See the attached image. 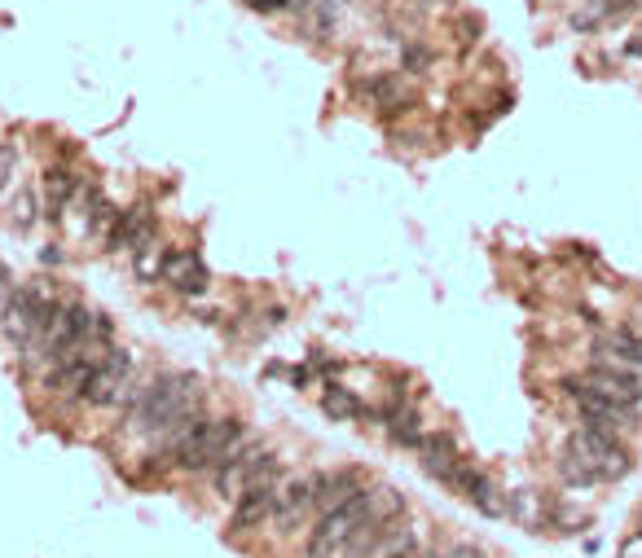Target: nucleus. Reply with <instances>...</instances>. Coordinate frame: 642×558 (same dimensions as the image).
I'll use <instances>...</instances> for the list:
<instances>
[{
    "label": "nucleus",
    "mask_w": 642,
    "mask_h": 558,
    "mask_svg": "<svg viewBox=\"0 0 642 558\" xmlns=\"http://www.w3.org/2000/svg\"><path fill=\"white\" fill-rule=\"evenodd\" d=\"M590 383L603 387L607 396L625 400V405H638V400H642V374L634 370V365H616V361L594 356V361H590Z\"/></svg>",
    "instance_id": "obj_13"
},
{
    "label": "nucleus",
    "mask_w": 642,
    "mask_h": 558,
    "mask_svg": "<svg viewBox=\"0 0 642 558\" xmlns=\"http://www.w3.org/2000/svg\"><path fill=\"white\" fill-rule=\"evenodd\" d=\"M163 282L172 290H181V295H203V290L212 286V273H207V264L198 260L194 251H172L168 269H163Z\"/></svg>",
    "instance_id": "obj_16"
},
{
    "label": "nucleus",
    "mask_w": 642,
    "mask_h": 558,
    "mask_svg": "<svg viewBox=\"0 0 642 558\" xmlns=\"http://www.w3.org/2000/svg\"><path fill=\"white\" fill-rule=\"evenodd\" d=\"M168 247H163V242H159V233H154V238L150 242H141V247L137 251H132V269H137V277H141V282H159V277H163V269H168Z\"/></svg>",
    "instance_id": "obj_21"
},
{
    "label": "nucleus",
    "mask_w": 642,
    "mask_h": 558,
    "mask_svg": "<svg viewBox=\"0 0 642 558\" xmlns=\"http://www.w3.org/2000/svg\"><path fill=\"white\" fill-rule=\"evenodd\" d=\"M629 9H638V0H590L585 9L572 14V31H599L607 18H621Z\"/></svg>",
    "instance_id": "obj_20"
},
{
    "label": "nucleus",
    "mask_w": 642,
    "mask_h": 558,
    "mask_svg": "<svg viewBox=\"0 0 642 558\" xmlns=\"http://www.w3.org/2000/svg\"><path fill=\"white\" fill-rule=\"evenodd\" d=\"M203 383L194 374H159L146 387H137L128 405V431L163 440L168 453L190 435V427L203 422Z\"/></svg>",
    "instance_id": "obj_1"
},
{
    "label": "nucleus",
    "mask_w": 642,
    "mask_h": 558,
    "mask_svg": "<svg viewBox=\"0 0 642 558\" xmlns=\"http://www.w3.org/2000/svg\"><path fill=\"white\" fill-rule=\"evenodd\" d=\"M132 396H137V387H132V356L124 348H110L106 361L97 365L84 400L97 409H119V405H132Z\"/></svg>",
    "instance_id": "obj_8"
},
{
    "label": "nucleus",
    "mask_w": 642,
    "mask_h": 558,
    "mask_svg": "<svg viewBox=\"0 0 642 558\" xmlns=\"http://www.w3.org/2000/svg\"><path fill=\"white\" fill-rule=\"evenodd\" d=\"M418 558H445V545H440V550H423Z\"/></svg>",
    "instance_id": "obj_32"
},
{
    "label": "nucleus",
    "mask_w": 642,
    "mask_h": 558,
    "mask_svg": "<svg viewBox=\"0 0 642 558\" xmlns=\"http://www.w3.org/2000/svg\"><path fill=\"white\" fill-rule=\"evenodd\" d=\"M625 58H634V62H642V36H634L625 44Z\"/></svg>",
    "instance_id": "obj_31"
},
{
    "label": "nucleus",
    "mask_w": 642,
    "mask_h": 558,
    "mask_svg": "<svg viewBox=\"0 0 642 558\" xmlns=\"http://www.w3.org/2000/svg\"><path fill=\"white\" fill-rule=\"evenodd\" d=\"M427 5H436V0H427Z\"/></svg>",
    "instance_id": "obj_34"
},
{
    "label": "nucleus",
    "mask_w": 642,
    "mask_h": 558,
    "mask_svg": "<svg viewBox=\"0 0 642 558\" xmlns=\"http://www.w3.org/2000/svg\"><path fill=\"white\" fill-rule=\"evenodd\" d=\"M278 488H282V466H278V457L269 453L260 475L234 497V532L264 528V519H273V506H278Z\"/></svg>",
    "instance_id": "obj_7"
},
{
    "label": "nucleus",
    "mask_w": 642,
    "mask_h": 558,
    "mask_svg": "<svg viewBox=\"0 0 642 558\" xmlns=\"http://www.w3.org/2000/svg\"><path fill=\"white\" fill-rule=\"evenodd\" d=\"M14 225H18V229L36 225V194H31V189H22V194L14 198Z\"/></svg>",
    "instance_id": "obj_25"
},
{
    "label": "nucleus",
    "mask_w": 642,
    "mask_h": 558,
    "mask_svg": "<svg viewBox=\"0 0 642 558\" xmlns=\"http://www.w3.org/2000/svg\"><path fill=\"white\" fill-rule=\"evenodd\" d=\"M313 510V475H291L278 488V506H273V523L278 532H295Z\"/></svg>",
    "instance_id": "obj_12"
},
{
    "label": "nucleus",
    "mask_w": 642,
    "mask_h": 558,
    "mask_svg": "<svg viewBox=\"0 0 642 558\" xmlns=\"http://www.w3.org/2000/svg\"><path fill=\"white\" fill-rule=\"evenodd\" d=\"M365 519H370V488H365L361 497H352L348 506L330 510V515H317V528L308 532V541H304V558H335V554H343L348 537L361 528Z\"/></svg>",
    "instance_id": "obj_5"
},
{
    "label": "nucleus",
    "mask_w": 642,
    "mask_h": 558,
    "mask_svg": "<svg viewBox=\"0 0 642 558\" xmlns=\"http://www.w3.org/2000/svg\"><path fill=\"white\" fill-rule=\"evenodd\" d=\"M445 558H489V554L471 541H458V545H445Z\"/></svg>",
    "instance_id": "obj_28"
},
{
    "label": "nucleus",
    "mask_w": 642,
    "mask_h": 558,
    "mask_svg": "<svg viewBox=\"0 0 642 558\" xmlns=\"http://www.w3.org/2000/svg\"><path fill=\"white\" fill-rule=\"evenodd\" d=\"M154 233H159V225H154V211L146 203H137V207H128V211H119V220H115V229H110V247L115 251H137L141 242H150Z\"/></svg>",
    "instance_id": "obj_15"
},
{
    "label": "nucleus",
    "mask_w": 642,
    "mask_h": 558,
    "mask_svg": "<svg viewBox=\"0 0 642 558\" xmlns=\"http://www.w3.org/2000/svg\"><path fill=\"white\" fill-rule=\"evenodd\" d=\"M264 462H269V449H264L260 440H242L238 449L229 453L225 462H220L216 471H212V479H216V493H220V497H238L242 488H247L251 479L260 475V466H264Z\"/></svg>",
    "instance_id": "obj_9"
},
{
    "label": "nucleus",
    "mask_w": 642,
    "mask_h": 558,
    "mask_svg": "<svg viewBox=\"0 0 642 558\" xmlns=\"http://www.w3.org/2000/svg\"><path fill=\"white\" fill-rule=\"evenodd\" d=\"M568 400L577 405L581 422H590V427H607V431H629L638 427V405H625V400L607 396L603 387H594L590 378H568Z\"/></svg>",
    "instance_id": "obj_6"
},
{
    "label": "nucleus",
    "mask_w": 642,
    "mask_h": 558,
    "mask_svg": "<svg viewBox=\"0 0 642 558\" xmlns=\"http://www.w3.org/2000/svg\"><path fill=\"white\" fill-rule=\"evenodd\" d=\"M555 471H559V479H563L568 488H599V475H594L585 462H577L572 453H563V457H559Z\"/></svg>",
    "instance_id": "obj_24"
},
{
    "label": "nucleus",
    "mask_w": 642,
    "mask_h": 558,
    "mask_svg": "<svg viewBox=\"0 0 642 558\" xmlns=\"http://www.w3.org/2000/svg\"><path fill=\"white\" fill-rule=\"evenodd\" d=\"M383 427L387 435H392L401 449H418V444L427 440V431H423V418H418V409H409V405H387L383 409Z\"/></svg>",
    "instance_id": "obj_19"
},
{
    "label": "nucleus",
    "mask_w": 642,
    "mask_h": 558,
    "mask_svg": "<svg viewBox=\"0 0 642 558\" xmlns=\"http://www.w3.org/2000/svg\"><path fill=\"white\" fill-rule=\"evenodd\" d=\"M506 515H511L515 523H524V528H541V501H537V493H528V488L511 493V501H506Z\"/></svg>",
    "instance_id": "obj_23"
},
{
    "label": "nucleus",
    "mask_w": 642,
    "mask_h": 558,
    "mask_svg": "<svg viewBox=\"0 0 642 558\" xmlns=\"http://www.w3.org/2000/svg\"><path fill=\"white\" fill-rule=\"evenodd\" d=\"M260 14H278V9H308L313 0H251Z\"/></svg>",
    "instance_id": "obj_26"
},
{
    "label": "nucleus",
    "mask_w": 642,
    "mask_h": 558,
    "mask_svg": "<svg viewBox=\"0 0 642 558\" xmlns=\"http://www.w3.org/2000/svg\"><path fill=\"white\" fill-rule=\"evenodd\" d=\"M638 532H642V510H638Z\"/></svg>",
    "instance_id": "obj_33"
},
{
    "label": "nucleus",
    "mask_w": 642,
    "mask_h": 558,
    "mask_svg": "<svg viewBox=\"0 0 642 558\" xmlns=\"http://www.w3.org/2000/svg\"><path fill=\"white\" fill-rule=\"evenodd\" d=\"M405 66H409V71L431 66V49H423V44H409V49H405Z\"/></svg>",
    "instance_id": "obj_29"
},
{
    "label": "nucleus",
    "mask_w": 642,
    "mask_h": 558,
    "mask_svg": "<svg viewBox=\"0 0 642 558\" xmlns=\"http://www.w3.org/2000/svg\"><path fill=\"white\" fill-rule=\"evenodd\" d=\"M594 356L603 361H616V365H634L642 370V334L634 326H621V330H603L594 339Z\"/></svg>",
    "instance_id": "obj_17"
},
{
    "label": "nucleus",
    "mask_w": 642,
    "mask_h": 558,
    "mask_svg": "<svg viewBox=\"0 0 642 558\" xmlns=\"http://www.w3.org/2000/svg\"><path fill=\"white\" fill-rule=\"evenodd\" d=\"M53 312H58V304H53L40 286H14V295H9V308H5V317H0V326H5L9 343L22 352L27 365H49L44 334H49Z\"/></svg>",
    "instance_id": "obj_2"
},
{
    "label": "nucleus",
    "mask_w": 642,
    "mask_h": 558,
    "mask_svg": "<svg viewBox=\"0 0 642 558\" xmlns=\"http://www.w3.org/2000/svg\"><path fill=\"white\" fill-rule=\"evenodd\" d=\"M247 440V431H242V422L238 418H203L198 427H190V435H185L181 444L172 449L176 457V466L181 471H216L220 462H225L229 453L238 449V444Z\"/></svg>",
    "instance_id": "obj_3"
},
{
    "label": "nucleus",
    "mask_w": 642,
    "mask_h": 558,
    "mask_svg": "<svg viewBox=\"0 0 642 558\" xmlns=\"http://www.w3.org/2000/svg\"><path fill=\"white\" fill-rule=\"evenodd\" d=\"M84 181L75 172H66V167H49L44 172V216L49 220H62L66 207H71V198H80Z\"/></svg>",
    "instance_id": "obj_18"
},
{
    "label": "nucleus",
    "mask_w": 642,
    "mask_h": 558,
    "mask_svg": "<svg viewBox=\"0 0 642 558\" xmlns=\"http://www.w3.org/2000/svg\"><path fill=\"white\" fill-rule=\"evenodd\" d=\"M14 163H18V150H14V145H0V185H9Z\"/></svg>",
    "instance_id": "obj_27"
},
{
    "label": "nucleus",
    "mask_w": 642,
    "mask_h": 558,
    "mask_svg": "<svg viewBox=\"0 0 642 558\" xmlns=\"http://www.w3.org/2000/svg\"><path fill=\"white\" fill-rule=\"evenodd\" d=\"M321 409H326L330 418H343V422H352V418H365L370 409H365V400L361 396H352L348 387H339V383H330L326 392H321Z\"/></svg>",
    "instance_id": "obj_22"
},
{
    "label": "nucleus",
    "mask_w": 642,
    "mask_h": 558,
    "mask_svg": "<svg viewBox=\"0 0 642 558\" xmlns=\"http://www.w3.org/2000/svg\"><path fill=\"white\" fill-rule=\"evenodd\" d=\"M14 273L5 269V264H0V317H5V308H9V295H14Z\"/></svg>",
    "instance_id": "obj_30"
},
{
    "label": "nucleus",
    "mask_w": 642,
    "mask_h": 558,
    "mask_svg": "<svg viewBox=\"0 0 642 558\" xmlns=\"http://www.w3.org/2000/svg\"><path fill=\"white\" fill-rule=\"evenodd\" d=\"M418 457H423V471L431 479H440V484L449 488V479L458 475V466L467 462V457H458V440H453L449 431H431L423 444H418Z\"/></svg>",
    "instance_id": "obj_14"
},
{
    "label": "nucleus",
    "mask_w": 642,
    "mask_h": 558,
    "mask_svg": "<svg viewBox=\"0 0 642 558\" xmlns=\"http://www.w3.org/2000/svg\"><path fill=\"white\" fill-rule=\"evenodd\" d=\"M449 488H453V493L467 497L484 519H502V515H506V493L493 484V475H489V471H480V466L462 462V466H458V475L449 479Z\"/></svg>",
    "instance_id": "obj_10"
},
{
    "label": "nucleus",
    "mask_w": 642,
    "mask_h": 558,
    "mask_svg": "<svg viewBox=\"0 0 642 558\" xmlns=\"http://www.w3.org/2000/svg\"><path fill=\"white\" fill-rule=\"evenodd\" d=\"M365 493V479L352 466H339V471H321L313 475V510L317 515H330V510L348 506L352 497Z\"/></svg>",
    "instance_id": "obj_11"
},
{
    "label": "nucleus",
    "mask_w": 642,
    "mask_h": 558,
    "mask_svg": "<svg viewBox=\"0 0 642 558\" xmlns=\"http://www.w3.org/2000/svg\"><path fill=\"white\" fill-rule=\"evenodd\" d=\"M563 453H572L577 462L590 466V471L599 475V484H616V479L629 475V449L621 444V435L607 431V427H590V422H581V427L568 435Z\"/></svg>",
    "instance_id": "obj_4"
}]
</instances>
